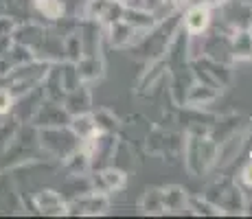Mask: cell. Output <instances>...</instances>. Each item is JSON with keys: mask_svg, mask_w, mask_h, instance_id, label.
<instances>
[{"mask_svg": "<svg viewBox=\"0 0 252 219\" xmlns=\"http://www.w3.org/2000/svg\"><path fill=\"white\" fill-rule=\"evenodd\" d=\"M182 13H184L182 27H184V31L191 33V35L206 33L208 27H211V22H213V9L202 2V0L200 2H193L191 7H187Z\"/></svg>", "mask_w": 252, "mask_h": 219, "instance_id": "14", "label": "cell"}, {"mask_svg": "<svg viewBox=\"0 0 252 219\" xmlns=\"http://www.w3.org/2000/svg\"><path fill=\"white\" fill-rule=\"evenodd\" d=\"M123 7L125 4L119 0H86L84 9H81V20H92L105 27L114 20H121Z\"/></svg>", "mask_w": 252, "mask_h": 219, "instance_id": "8", "label": "cell"}, {"mask_svg": "<svg viewBox=\"0 0 252 219\" xmlns=\"http://www.w3.org/2000/svg\"><path fill=\"white\" fill-rule=\"evenodd\" d=\"M13 96H11V92L7 90V88H0V116L2 114H9V112L13 110Z\"/></svg>", "mask_w": 252, "mask_h": 219, "instance_id": "30", "label": "cell"}, {"mask_svg": "<svg viewBox=\"0 0 252 219\" xmlns=\"http://www.w3.org/2000/svg\"><path fill=\"white\" fill-rule=\"evenodd\" d=\"M171 2H173V7H176L178 11H184V9L191 7V4L195 2V0H171Z\"/></svg>", "mask_w": 252, "mask_h": 219, "instance_id": "34", "label": "cell"}, {"mask_svg": "<svg viewBox=\"0 0 252 219\" xmlns=\"http://www.w3.org/2000/svg\"><path fill=\"white\" fill-rule=\"evenodd\" d=\"M206 199H211L215 206H220L224 211V215H246V191L239 187L237 180L230 178H220L215 182L208 184Z\"/></svg>", "mask_w": 252, "mask_h": 219, "instance_id": "2", "label": "cell"}, {"mask_svg": "<svg viewBox=\"0 0 252 219\" xmlns=\"http://www.w3.org/2000/svg\"><path fill=\"white\" fill-rule=\"evenodd\" d=\"M46 35H48V31L42 27V24L27 22V24H20V27L13 29V33L9 37H11L13 42L27 46L29 51H33L35 57H37L42 53V48H44V44H46Z\"/></svg>", "mask_w": 252, "mask_h": 219, "instance_id": "13", "label": "cell"}, {"mask_svg": "<svg viewBox=\"0 0 252 219\" xmlns=\"http://www.w3.org/2000/svg\"><path fill=\"white\" fill-rule=\"evenodd\" d=\"M75 70H77V77H79L81 84H92V81L103 79L105 60L101 53H96V55H84L75 64Z\"/></svg>", "mask_w": 252, "mask_h": 219, "instance_id": "17", "label": "cell"}, {"mask_svg": "<svg viewBox=\"0 0 252 219\" xmlns=\"http://www.w3.org/2000/svg\"><path fill=\"white\" fill-rule=\"evenodd\" d=\"M246 129H248V134H246V147H248V154L252 158V119H250V123L246 125Z\"/></svg>", "mask_w": 252, "mask_h": 219, "instance_id": "33", "label": "cell"}, {"mask_svg": "<svg viewBox=\"0 0 252 219\" xmlns=\"http://www.w3.org/2000/svg\"><path fill=\"white\" fill-rule=\"evenodd\" d=\"M68 127L77 134L79 140H86L90 136L99 134L96 131V125H94V119H92V112H86V114H77V116H70V123Z\"/></svg>", "mask_w": 252, "mask_h": 219, "instance_id": "27", "label": "cell"}, {"mask_svg": "<svg viewBox=\"0 0 252 219\" xmlns=\"http://www.w3.org/2000/svg\"><path fill=\"white\" fill-rule=\"evenodd\" d=\"M138 208H140V213H143V215H149V217H160V215H164L160 188H158V187L145 188L143 197H140V202H138Z\"/></svg>", "mask_w": 252, "mask_h": 219, "instance_id": "24", "label": "cell"}, {"mask_svg": "<svg viewBox=\"0 0 252 219\" xmlns=\"http://www.w3.org/2000/svg\"><path fill=\"white\" fill-rule=\"evenodd\" d=\"M189 213L202 217H224V211L204 195H189Z\"/></svg>", "mask_w": 252, "mask_h": 219, "instance_id": "26", "label": "cell"}, {"mask_svg": "<svg viewBox=\"0 0 252 219\" xmlns=\"http://www.w3.org/2000/svg\"><path fill=\"white\" fill-rule=\"evenodd\" d=\"M110 211V195L88 188L66 202V215L72 217H103Z\"/></svg>", "mask_w": 252, "mask_h": 219, "instance_id": "4", "label": "cell"}, {"mask_svg": "<svg viewBox=\"0 0 252 219\" xmlns=\"http://www.w3.org/2000/svg\"><path fill=\"white\" fill-rule=\"evenodd\" d=\"M18 127H20V119H11V121L0 123V156H2V152L9 147V143L13 140Z\"/></svg>", "mask_w": 252, "mask_h": 219, "instance_id": "29", "label": "cell"}, {"mask_svg": "<svg viewBox=\"0 0 252 219\" xmlns=\"http://www.w3.org/2000/svg\"><path fill=\"white\" fill-rule=\"evenodd\" d=\"M92 119H94L96 131H101V134H119L123 129V121L108 108H92Z\"/></svg>", "mask_w": 252, "mask_h": 219, "instance_id": "23", "label": "cell"}, {"mask_svg": "<svg viewBox=\"0 0 252 219\" xmlns=\"http://www.w3.org/2000/svg\"><path fill=\"white\" fill-rule=\"evenodd\" d=\"M127 175L129 173H125L123 169L108 164V167H101V169L90 171L88 184H90L92 191H99V193L110 195V193H119L127 187Z\"/></svg>", "mask_w": 252, "mask_h": 219, "instance_id": "5", "label": "cell"}, {"mask_svg": "<svg viewBox=\"0 0 252 219\" xmlns=\"http://www.w3.org/2000/svg\"><path fill=\"white\" fill-rule=\"evenodd\" d=\"M16 27L18 24H16V20H13L11 16H0V40H4V37L11 35Z\"/></svg>", "mask_w": 252, "mask_h": 219, "instance_id": "32", "label": "cell"}, {"mask_svg": "<svg viewBox=\"0 0 252 219\" xmlns=\"http://www.w3.org/2000/svg\"><path fill=\"white\" fill-rule=\"evenodd\" d=\"M62 105L66 108L70 116L77 114H86V112H92V92H90V84H79L77 88L66 92Z\"/></svg>", "mask_w": 252, "mask_h": 219, "instance_id": "15", "label": "cell"}, {"mask_svg": "<svg viewBox=\"0 0 252 219\" xmlns=\"http://www.w3.org/2000/svg\"><path fill=\"white\" fill-rule=\"evenodd\" d=\"M193 68H197V70H202L208 79L213 81L220 90H226V88L232 86V81H235V72H232V64H224V62H217V60H211V57L202 55L197 57L195 62H189Z\"/></svg>", "mask_w": 252, "mask_h": 219, "instance_id": "9", "label": "cell"}, {"mask_svg": "<svg viewBox=\"0 0 252 219\" xmlns=\"http://www.w3.org/2000/svg\"><path fill=\"white\" fill-rule=\"evenodd\" d=\"M121 18H123L129 27L136 29V31H149V29H154L158 24L156 18H154V13L145 11L143 7H138V4H125L123 16Z\"/></svg>", "mask_w": 252, "mask_h": 219, "instance_id": "22", "label": "cell"}, {"mask_svg": "<svg viewBox=\"0 0 252 219\" xmlns=\"http://www.w3.org/2000/svg\"><path fill=\"white\" fill-rule=\"evenodd\" d=\"M230 55H232V62H250L252 60V27L232 29Z\"/></svg>", "mask_w": 252, "mask_h": 219, "instance_id": "19", "label": "cell"}, {"mask_svg": "<svg viewBox=\"0 0 252 219\" xmlns=\"http://www.w3.org/2000/svg\"><path fill=\"white\" fill-rule=\"evenodd\" d=\"M184 169L193 178H202L208 175L215 169V158H217V140L213 136H202V134H184Z\"/></svg>", "mask_w": 252, "mask_h": 219, "instance_id": "1", "label": "cell"}, {"mask_svg": "<svg viewBox=\"0 0 252 219\" xmlns=\"http://www.w3.org/2000/svg\"><path fill=\"white\" fill-rule=\"evenodd\" d=\"M62 167H64V171L68 173V178H77V180L88 178V173L92 171L90 154L86 152L84 145H79V147L72 149L66 158H62Z\"/></svg>", "mask_w": 252, "mask_h": 219, "instance_id": "18", "label": "cell"}, {"mask_svg": "<svg viewBox=\"0 0 252 219\" xmlns=\"http://www.w3.org/2000/svg\"><path fill=\"white\" fill-rule=\"evenodd\" d=\"M37 140L44 156L48 158H66L72 149H77L81 145V140L77 138V134L68 125H57V127H37Z\"/></svg>", "mask_w": 252, "mask_h": 219, "instance_id": "3", "label": "cell"}, {"mask_svg": "<svg viewBox=\"0 0 252 219\" xmlns=\"http://www.w3.org/2000/svg\"><path fill=\"white\" fill-rule=\"evenodd\" d=\"M160 195H162L164 215H180V213L189 211V191L180 184L160 187Z\"/></svg>", "mask_w": 252, "mask_h": 219, "instance_id": "16", "label": "cell"}, {"mask_svg": "<svg viewBox=\"0 0 252 219\" xmlns=\"http://www.w3.org/2000/svg\"><path fill=\"white\" fill-rule=\"evenodd\" d=\"M62 55H64V62H70V64H77L84 57V40H81L79 29L66 33V37L62 40Z\"/></svg>", "mask_w": 252, "mask_h": 219, "instance_id": "25", "label": "cell"}, {"mask_svg": "<svg viewBox=\"0 0 252 219\" xmlns=\"http://www.w3.org/2000/svg\"><path fill=\"white\" fill-rule=\"evenodd\" d=\"M171 72V64L167 62V57H158V60L147 62V68L140 72L136 81V94L138 96H149L156 92V88L162 84Z\"/></svg>", "mask_w": 252, "mask_h": 219, "instance_id": "6", "label": "cell"}, {"mask_svg": "<svg viewBox=\"0 0 252 219\" xmlns=\"http://www.w3.org/2000/svg\"><path fill=\"white\" fill-rule=\"evenodd\" d=\"M33 7L40 16H44L51 22H60L66 13L64 0H33Z\"/></svg>", "mask_w": 252, "mask_h": 219, "instance_id": "28", "label": "cell"}, {"mask_svg": "<svg viewBox=\"0 0 252 219\" xmlns=\"http://www.w3.org/2000/svg\"><path fill=\"white\" fill-rule=\"evenodd\" d=\"M221 90L213 84H206V81H200L193 77L191 86L187 88V94H184V103L182 108H189V110H204L206 105L215 103L220 99Z\"/></svg>", "mask_w": 252, "mask_h": 219, "instance_id": "10", "label": "cell"}, {"mask_svg": "<svg viewBox=\"0 0 252 219\" xmlns=\"http://www.w3.org/2000/svg\"><path fill=\"white\" fill-rule=\"evenodd\" d=\"M33 202H35V208L40 215H53V217L66 215V202L62 199L60 193L53 191V188H44V191L35 193Z\"/></svg>", "mask_w": 252, "mask_h": 219, "instance_id": "20", "label": "cell"}, {"mask_svg": "<svg viewBox=\"0 0 252 219\" xmlns=\"http://www.w3.org/2000/svg\"><path fill=\"white\" fill-rule=\"evenodd\" d=\"M147 31H136L134 27H129L127 22L121 18V20H114L103 27V37L108 40V44L112 48H125L127 51L129 46H134L140 37Z\"/></svg>", "mask_w": 252, "mask_h": 219, "instance_id": "12", "label": "cell"}, {"mask_svg": "<svg viewBox=\"0 0 252 219\" xmlns=\"http://www.w3.org/2000/svg\"><path fill=\"white\" fill-rule=\"evenodd\" d=\"M237 182H239V187H246V188L252 187V158H250V162H246L241 167L239 175H237Z\"/></svg>", "mask_w": 252, "mask_h": 219, "instance_id": "31", "label": "cell"}, {"mask_svg": "<svg viewBox=\"0 0 252 219\" xmlns=\"http://www.w3.org/2000/svg\"><path fill=\"white\" fill-rule=\"evenodd\" d=\"M110 164H112V167L123 169L125 173L134 171V169L138 167V158H136V152H134V145L129 143V140H125V138H121L119 136V140H116V145H114Z\"/></svg>", "mask_w": 252, "mask_h": 219, "instance_id": "21", "label": "cell"}, {"mask_svg": "<svg viewBox=\"0 0 252 219\" xmlns=\"http://www.w3.org/2000/svg\"><path fill=\"white\" fill-rule=\"evenodd\" d=\"M246 134H248V129L239 127L230 131L224 140L217 143V158H215V169L213 171H224L226 167H230L235 162L237 156L246 149Z\"/></svg>", "mask_w": 252, "mask_h": 219, "instance_id": "7", "label": "cell"}, {"mask_svg": "<svg viewBox=\"0 0 252 219\" xmlns=\"http://www.w3.org/2000/svg\"><path fill=\"white\" fill-rule=\"evenodd\" d=\"M202 2L208 4V7H211V9H220L221 4H226V2H228V0H202Z\"/></svg>", "mask_w": 252, "mask_h": 219, "instance_id": "35", "label": "cell"}, {"mask_svg": "<svg viewBox=\"0 0 252 219\" xmlns=\"http://www.w3.org/2000/svg\"><path fill=\"white\" fill-rule=\"evenodd\" d=\"M31 123L35 127H57V125H68L70 114L60 101H51L44 96L40 105H37L35 114L31 116Z\"/></svg>", "mask_w": 252, "mask_h": 219, "instance_id": "11", "label": "cell"}, {"mask_svg": "<svg viewBox=\"0 0 252 219\" xmlns=\"http://www.w3.org/2000/svg\"><path fill=\"white\" fill-rule=\"evenodd\" d=\"M119 2H123V4H134V2H138V0H119Z\"/></svg>", "mask_w": 252, "mask_h": 219, "instance_id": "36", "label": "cell"}]
</instances>
